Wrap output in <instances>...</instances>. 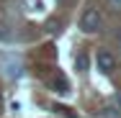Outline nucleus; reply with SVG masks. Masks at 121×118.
<instances>
[{"label":"nucleus","instance_id":"nucleus-1","mask_svg":"<svg viewBox=\"0 0 121 118\" xmlns=\"http://www.w3.org/2000/svg\"><path fill=\"white\" fill-rule=\"evenodd\" d=\"M103 23V16L98 13V8H88V10H82V18H80V28H82V33H95L98 28Z\"/></svg>","mask_w":121,"mask_h":118},{"label":"nucleus","instance_id":"nucleus-2","mask_svg":"<svg viewBox=\"0 0 121 118\" xmlns=\"http://www.w3.org/2000/svg\"><path fill=\"white\" fill-rule=\"evenodd\" d=\"M95 62H98V69L100 72H113V67H116V57L111 54V51H98V57H95Z\"/></svg>","mask_w":121,"mask_h":118},{"label":"nucleus","instance_id":"nucleus-3","mask_svg":"<svg viewBox=\"0 0 121 118\" xmlns=\"http://www.w3.org/2000/svg\"><path fill=\"white\" fill-rule=\"evenodd\" d=\"M8 67H3V74L5 77H18L21 72H23V67H21V62L18 59H13V57H8V59H3Z\"/></svg>","mask_w":121,"mask_h":118},{"label":"nucleus","instance_id":"nucleus-4","mask_svg":"<svg viewBox=\"0 0 121 118\" xmlns=\"http://www.w3.org/2000/svg\"><path fill=\"white\" fill-rule=\"evenodd\" d=\"M75 67H77V72H88V54L85 51H80L75 57Z\"/></svg>","mask_w":121,"mask_h":118},{"label":"nucleus","instance_id":"nucleus-5","mask_svg":"<svg viewBox=\"0 0 121 118\" xmlns=\"http://www.w3.org/2000/svg\"><path fill=\"white\" fill-rule=\"evenodd\" d=\"M59 26H62L59 21H49V23H47V31H49V33H57V31H59Z\"/></svg>","mask_w":121,"mask_h":118},{"label":"nucleus","instance_id":"nucleus-6","mask_svg":"<svg viewBox=\"0 0 121 118\" xmlns=\"http://www.w3.org/2000/svg\"><path fill=\"white\" fill-rule=\"evenodd\" d=\"M28 8H31V10H39L41 3H39V0H28Z\"/></svg>","mask_w":121,"mask_h":118},{"label":"nucleus","instance_id":"nucleus-7","mask_svg":"<svg viewBox=\"0 0 121 118\" xmlns=\"http://www.w3.org/2000/svg\"><path fill=\"white\" fill-rule=\"evenodd\" d=\"M116 105H119V108H121V93H119V98H116Z\"/></svg>","mask_w":121,"mask_h":118},{"label":"nucleus","instance_id":"nucleus-8","mask_svg":"<svg viewBox=\"0 0 121 118\" xmlns=\"http://www.w3.org/2000/svg\"><path fill=\"white\" fill-rule=\"evenodd\" d=\"M111 3H113V5H121V0H111Z\"/></svg>","mask_w":121,"mask_h":118}]
</instances>
